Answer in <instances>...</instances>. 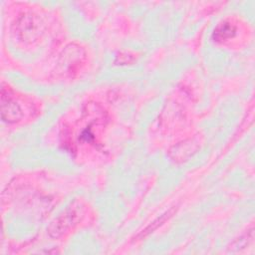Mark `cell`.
Returning <instances> with one entry per match:
<instances>
[{
	"label": "cell",
	"instance_id": "1",
	"mask_svg": "<svg viewBox=\"0 0 255 255\" xmlns=\"http://www.w3.org/2000/svg\"><path fill=\"white\" fill-rule=\"evenodd\" d=\"M83 217V205L74 202L63 214L57 217L48 227V233L52 238H59L73 228Z\"/></svg>",
	"mask_w": 255,
	"mask_h": 255
},
{
	"label": "cell",
	"instance_id": "2",
	"mask_svg": "<svg viewBox=\"0 0 255 255\" xmlns=\"http://www.w3.org/2000/svg\"><path fill=\"white\" fill-rule=\"evenodd\" d=\"M1 117L7 123H16L23 117L20 106L4 88L1 91Z\"/></svg>",
	"mask_w": 255,
	"mask_h": 255
},
{
	"label": "cell",
	"instance_id": "3",
	"mask_svg": "<svg viewBox=\"0 0 255 255\" xmlns=\"http://www.w3.org/2000/svg\"><path fill=\"white\" fill-rule=\"evenodd\" d=\"M236 33V27L231 22L224 21L219 24L213 32V38L217 42L226 41L232 38Z\"/></svg>",
	"mask_w": 255,
	"mask_h": 255
},
{
	"label": "cell",
	"instance_id": "4",
	"mask_svg": "<svg viewBox=\"0 0 255 255\" xmlns=\"http://www.w3.org/2000/svg\"><path fill=\"white\" fill-rule=\"evenodd\" d=\"M173 212H174L173 209H172V210H169V211H167V212H165L163 215H161L159 218H157V219L154 220L151 224H149L144 230H142L136 237H137V238H143V237L149 235L151 232H153L155 229H157L161 224H163V223L173 214Z\"/></svg>",
	"mask_w": 255,
	"mask_h": 255
},
{
	"label": "cell",
	"instance_id": "5",
	"mask_svg": "<svg viewBox=\"0 0 255 255\" xmlns=\"http://www.w3.org/2000/svg\"><path fill=\"white\" fill-rule=\"evenodd\" d=\"M253 240V229L250 230L249 233L241 236L240 238H238L237 240H235L232 243V247H229L230 251H235V250H241L242 248H244L246 245H248L249 242H251Z\"/></svg>",
	"mask_w": 255,
	"mask_h": 255
}]
</instances>
